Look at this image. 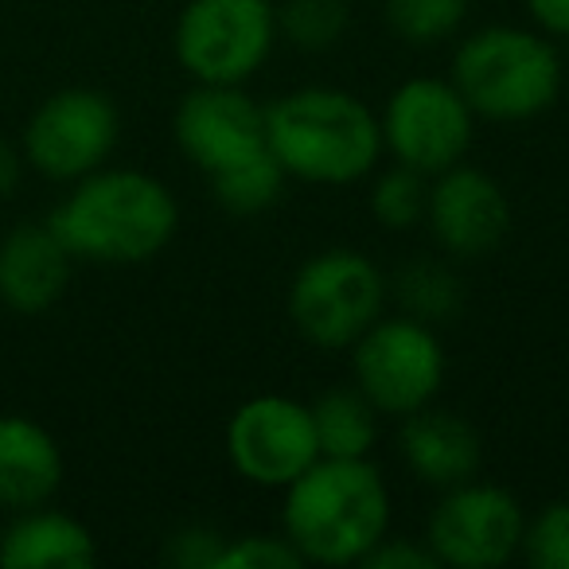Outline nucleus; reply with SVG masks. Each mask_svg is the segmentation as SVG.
<instances>
[{"label": "nucleus", "instance_id": "nucleus-26", "mask_svg": "<svg viewBox=\"0 0 569 569\" xmlns=\"http://www.w3.org/2000/svg\"><path fill=\"white\" fill-rule=\"evenodd\" d=\"M230 538L214 530L211 522H188L172 530L164 542V561L176 569H219V558Z\"/></svg>", "mask_w": 569, "mask_h": 569}, {"label": "nucleus", "instance_id": "nucleus-21", "mask_svg": "<svg viewBox=\"0 0 569 569\" xmlns=\"http://www.w3.org/2000/svg\"><path fill=\"white\" fill-rule=\"evenodd\" d=\"M277 36L305 56H325L340 48L351 28L348 0H273Z\"/></svg>", "mask_w": 569, "mask_h": 569}, {"label": "nucleus", "instance_id": "nucleus-18", "mask_svg": "<svg viewBox=\"0 0 569 569\" xmlns=\"http://www.w3.org/2000/svg\"><path fill=\"white\" fill-rule=\"evenodd\" d=\"M312 406V426H317L320 457H371L379 445L382 413L371 406V398L348 382L332 387Z\"/></svg>", "mask_w": 569, "mask_h": 569}, {"label": "nucleus", "instance_id": "nucleus-20", "mask_svg": "<svg viewBox=\"0 0 569 569\" xmlns=\"http://www.w3.org/2000/svg\"><path fill=\"white\" fill-rule=\"evenodd\" d=\"M472 0H382V20L406 48H441L457 40Z\"/></svg>", "mask_w": 569, "mask_h": 569}, {"label": "nucleus", "instance_id": "nucleus-10", "mask_svg": "<svg viewBox=\"0 0 569 569\" xmlns=\"http://www.w3.org/2000/svg\"><path fill=\"white\" fill-rule=\"evenodd\" d=\"M527 511L507 488L488 480H465L445 488L426 522V546L437 566L499 569L522 550Z\"/></svg>", "mask_w": 569, "mask_h": 569}, {"label": "nucleus", "instance_id": "nucleus-8", "mask_svg": "<svg viewBox=\"0 0 569 569\" xmlns=\"http://www.w3.org/2000/svg\"><path fill=\"white\" fill-rule=\"evenodd\" d=\"M121 141V113L106 90L67 87L48 94L20 133L24 164L51 183H67L110 164Z\"/></svg>", "mask_w": 569, "mask_h": 569}, {"label": "nucleus", "instance_id": "nucleus-29", "mask_svg": "<svg viewBox=\"0 0 569 569\" xmlns=\"http://www.w3.org/2000/svg\"><path fill=\"white\" fill-rule=\"evenodd\" d=\"M24 152L17 149V144H9L4 137H0V203L12 196V191L20 188V180H24Z\"/></svg>", "mask_w": 569, "mask_h": 569}, {"label": "nucleus", "instance_id": "nucleus-25", "mask_svg": "<svg viewBox=\"0 0 569 569\" xmlns=\"http://www.w3.org/2000/svg\"><path fill=\"white\" fill-rule=\"evenodd\" d=\"M301 553L293 542L273 530V535H238L227 542L219 558V569H301Z\"/></svg>", "mask_w": 569, "mask_h": 569}, {"label": "nucleus", "instance_id": "nucleus-14", "mask_svg": "<svg viewBox=\"0 0 569 569\" xmlns=\"http://www.w3.org/2000/svg\"><path fill=\"white\" fill-rule=\"evenodd\" d=\"M74 258L51 222H20L0 238V305L20 317H40L63 301Z\"/></svg>", "mask_w": 569, "mask_h": 569}, {"label": "nucleus", "instance_id": "nucleus-1", "mask_svg": "<svg viewBox=\"0 0 569 569\" xmlns=\"http://www.w3.org/2000/svg\"><path fill=\"white\" fill-rule=\"evenodd\" d=\"M48 222L74 261L121 269L144 266L172 246L180 203L160 176L102 164L71 183Z\"/></svg>", "mask_w": 569, "mask_h": 569}, {"label": "nucleus", "instance_id": "nucleus-24", "mask_svg": "<svg viewBox=\"0 0 569 569\" xmlns=\"http://www.w3.org/2000/svg\"><path fill=\"white\" fill-rule=\"evenodd\" d=\"M519 558L535 569H569V496L527 515Z\"/></svg>", "mask_w": 569, "mask_h": 569}, {"label": "nucleus", "instance_id": "nucleus-17", "mask_svg": "<svg viewBox=\"0 0 569 569\" xmlns=\"http://www.w3.org/2000/svg\"><path fill=\"white\" fill-rule=\"evenodd\" d=\"M98 561V538L82 519L56 507L17 511L0 530L4 569H90Z\"/></svg>", "mask_w": 569, "mask_h": 569}, {"label": "nucleus", "instance_id": "nucleus-23", "mask_svg": "<svg viewBox=\"0 0 569 569\" xmlns=\"http://www.w3.org/2000/svg\"><path fill=\"white\" fill-rule=\"evenodd\" d=\"M284 183V168L273 160V152H261V157L246 160V164H234L227 172L211 176V191L214 203L230 214H261L281 199Z\"/></svg>", "mask_w": 569, "mask_h": 569}, {"label": "nucleus", "instance_id": "nucleus-6", "mask_svg": "<svg viewBox=\"0 0 569 569\" xmlns=\"http://www.w3.org/2000/svg\"><path fill=\"white\" fill-rule=\"evenodd\" d=\"M449 375V351L441 332L406 312H382L356 343H351V382L371 398L382 418H410L437 402Z\"/></svg>", "mask_w": 569, "mask_h": 569}, {"label": "nucleus", "instance_id": "nucleus-5", "mask_svg": "<svg viewBox=\"0 0 569 569\" xmlns=\"http://www.w3.org/2000/svg\"><path fill=\"white\" fill-rule=\"evenodd\" d=\"M390 277L356 246H328L297 266L284 289V312L297 336L317 351H351V343L387 312Z\"/></svg>", "mask_w": 569, "mask_h": 569}, {"label": "nucleus", "instance_id": "nucleus-2", "mask_svg": "<svg viewBox=\"0 0 569 569\" xmlns=\"http://www.w3.org/2000/svg\"><path fill=\"white\" fill-rule=\"evenodd\" d=\"M395 503L371 457H320L281 488V535L305 566H363L390 535Z\"/></svg>", "mask_w": 569, "mask_h": 569}, {"label": "nucleus", "instance_id": "nucleus-4", "mask_svg": "<svg viewBox=\"0 0 569 569\" xmlns=\"http://www.w3.org/2000/svg\"><path fill=\"white\" fill-rule=\"evenodd\" d=\"M449 79L480 121L519 126L558 106L566 67L535 24H483L457 43Z\"/></svg>", "mask_w": 569, "mask_h": 569}, {"label": "nucleus", "instance_id": "nucleus-19", "mask_svg": "<svg viewBox=\"0 0 569 569\" xmlns=\"http://www.w3.org/2000/svg\"><path fill=\"white\" fill-rule=\"evenodd\" d=\"M390 297L398 301V312L426 325L441 328L452 325L465 309V284L452 261L445 258H410L390 277Z\"/></svg>", "mask_w": 569, "mask_h": 569}, {"label": "nucleus", "instance_id": "nucleus-9", "mask_svg": "<svg viewBox=\"0 0 569 569\" xmlns=\"http://www.w3.org/2000/svg\"><path fill=\"white\" fill-rule=\"evenodd\" d=\"M476 121L480 118L452 87V79L413 74L390 90L379 110L382 152H390L395 164L437 176L468 157L476 141Z\"/></svg>", "mask_w": 569, "mask_h": 569}, {"label": "nucleus", "instance_id": "nucleus-12", "mask_svg": "<svg viewBox=\"0 0 569 569\" xmlns=\"http://www.w3.org/2000/svg\"><path fill=\"white\" fill-rule=\"evenodd\" d=\"M176 149L191 168L211 180L234 164L261 157L266 149V106L246 87L196 82L172 113Z\"/></svg>", "mask_w": 569, "mask_h": 569}, {"label": "nucleus", "instance_id": "nucleus-7", "mask_svg": "<svg viewBox=\"0 0 569 569\" xmlns=\"http://www.w3.org/2000/svg\"><path fill=\"white\" fill-rule=\"evenodd\" d=\"M277 43L273 0H188L172 28V56L191 82L246 87Z\"/></svg>", "mask_w": 569, "mask_h": 569}, {"label": "nucleus", "instance_id": "nucleus-13", "mask_svg": "<svg viewBox=\"0 0 569 569\" xmlns=\"http://www.w3.org/2000/svg\"><path fill=\"white\" fill-rule=\"evenodd\" d=\"M511 199L503 183L476 164H452L429 176L426 227L449 261H480L511 234Z\"/></svg>", "mask_w": 569, "mask_h": 569}, {"label": "nucleus", "instance_id": "nucleus-15", "mask_svg": "<svg viewBox=\"0 0 569 569\" xmlns=\"http://www.w3.org/2000/svg\"><path fill=\"white\" fill-rule=\"evenodd\" d=\"M398 457L406 472L426 488L445 491L465 480H476L483 465V437L465 413L426 406V410L402 418L398 429Z\"/></svg>", "mask_w": 569, "mask_h": 569}, {"label": "nucleus", "instance_id": "nucleus-11", "mask_svg": "<svg viewBox=\"0 0 569 569\" xmlns=\"http://www.w3.org/2000/svg\"><path fill=\"white\" fill-rule=\"evenodd\" d=\"M227 460L253 488H289L320 460L312 406L289 395L246 398L227 421Z\"/></svg>", "mask_w": 569, "mask_h": 569}, {"label": "nucleus", "instance_id": "nucleus-3", "mask_svg": "<svg viewBox=\"0 0 569 569\" xmlns=\"http://www.w3.org/2000/svg\"><path fill=\"white\" fill-rule=\"evenodd\" d=\"M266 149L289 180L351 188L382 164L379 113L351 90L297 87L266 106Z\"/></svg>", "mask_w": 569, "mask_h": 569}, {"label": "nucleus", "instance_id": "nucleus-27", "mask_svg": "<svg viewBox=\"0 0 569 569\" xmlns=\"http://www.w3.org/2000/svg\"><path fill=\"white\" fill-rule=\"evenodd\" d=\"M363 566L371 569H433L437 558L426 546V538H402V535H387L371 553L363 558Z\"/></svg>", "mask_w": 569, "mask_h": 569}, {"label": "nucleus", "instance_id": "nucleus-28", "mask_svg": "<svg viewBox=\"0 0 569 569\" xmlns=\"http://www.w3.org/2000/svg\"><path fill=\"white\" fill-rule=\"evenodd\" d=\"M527 20L553 43L569 40V0H522Z\"/></svg>", "mask_w": 569, "mask_h": 569}, {"label": "nucleus", "instance_id": "nucleus-16", "mask_svg": "<svg viewBox=\"0 0 569 569\" xmlns=\"http://www.w3.org/2000/svg\"><path fill=\"white\" fill-rule=\"evenodd\" d=\"M63 449L28 413H0V511H32L63 488Z\"/></svg>", "mask_w": 569, "mask_h": 569}, {"label": "nucleus", "instance_id": "nucleus-22", "mask_svg": "<svg viewBox=\"0 0 569 569\" xmlns=\"http://www.w3.org/2000/svg\"><path fill=\"white\" fill-rule=\"evenodd\" d=\"M371 219L379 222L390 234H406V230L421 227L426 222V207H429V176L413 172L406 164H390V168H375L371 180Z\"/></svg>", "mask_w": 569, "mask_h": 569}]
</instances>
